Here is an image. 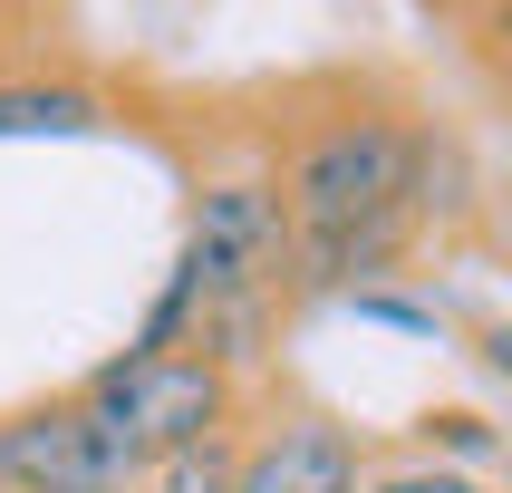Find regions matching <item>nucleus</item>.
Here are the masks:
<instances>
[{
    "instance_id": "423d86ee",
    "label": "nucleus",
    "mask_w": 512,
    "mask_h": 493,
    "mask_svg": "<svg viewBox=\"0 0 512 493\" xmlns=\"http://www.w3.org/2000/svg\"><path fill=\"white\" fill-rule=\"evenodd\" d=\"M97 97L87 87H0V136H87Z\"/></svg>"
},
{
    "instance_id": "0eeeda50",
    "label": "nucleus",
    "mask_w": 512,
    "mask_h": 493,
    "mask_svg": "<svg viewBox=\"0 0 512 493\" xmlns=\"http://www.w3.org/2000/svg\"><path fill=\"white\" fill-rule=\"evenodd\" d=\"M377 493H484L474 474H397V484H377Z\"/></svg>"
},
{
    "instance_id": "20e7f679",
    "label": "nucleus",
    "mask_w": 512,
    "mask_h": 493,
    "mask_svg": "<svg viewBox=\"0 0 512 493\" xmlns=\"http://www.w3.org/2000/svg\"><path fill=\"white\" fill-rule=\"evenodd\" d=\"M281 271V203L261 194V184H223V194H203L194 213V242H184V310H242L261 281Z\"/></svg>"
},
{
    "instance_id": "39448f33",
    "label": "nucleus",
    "mask_w": 512,
    "mask_h": 493,
    "mask_svg": "<svg viewBox=\"0 0 512 493\" xmlns=\"http://www.w3.org/2000/svg\"><path fill=\"white\" fill-rule=\"evenodd\" d=\"M242 493H358L348 484L339 426H281L252 464H242Z\"/></svg>"
},
{
    "instance_id": "7ed1b4c3",
    "label": "nucleus",
    "mask_w": 512,
    "mask_h": 493,
    "mask_svg": "<svg viewBox=\"0 0 512 493\" xmlns=\"http://www.w3.org/2000/svg\"><path fill=\"white\" fill-rule=\"evenodd\" d=\"M136 474H145V455L87 397L0 426V484L10 493H136Z\"/></svg>"
},
{
    "instance_id": "f257e3e1",
    "label": "nucleus",
    "mask_w": 512,
    "mask_h": 493,
    "mask_svg": "<svg viewBox=\"0 0 512 493\" xmlns=\"http://www.w3.org/2000/svg\"><path fill=\"white\" fill-rule=\"evenodd\" d=\"M290 223L310 252V281H348L406 242L416 223V145L397 126H339L290 174Z\"/></svg>"
},
{
    "instance_id": "f03ea898",
    "label": "nucleus",
    "mask_w": 512,
    "mask_h": 493,
    "mask_svg": "<svg viewBox=\"0 0 512 493\" xmlns=\"http://www.w3.org/2000/svg\"><path fill=\"white\" fill-rule=\"evenodd\" d=\"M87 406L116 416V435L155 464V455H194V445H213V426H223V377L203 368V358H174V348H155V358L126 348L116 368H97Z\"/></svg>"
}]
</instances>
